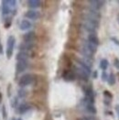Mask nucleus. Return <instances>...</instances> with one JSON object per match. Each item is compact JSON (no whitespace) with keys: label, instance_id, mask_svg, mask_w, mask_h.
Returning <instances> with one entry per match:
<instances>
[{"label":"nucleus","instance_id":"nucleus-1","mask_svg":"<svg viewBox=\"0 0 119 120\" xmlns=\"http://www.w3.org/2000/svg\"><path fill=\"white\" fill-rule=\"evenodd\" d=\"M33 85H34V92L46 94L47 89H48V82H47L46 78L44 76L36 74Z\"/></svg>","mask_w":119,"mask_h":120},{"label":"nucleus","instance_id":"nucleus-2","mask_svg":"<svg viewBox=\"0 0 119 120\" xmlns=\"http://www.w3.org/2000/svg\"><path fill=\"white\" fill-rule=\"evenodd\" d=\"M71 44H75L80 38V27L78 24L72 22L68 31Z\"/></svg>","mask_w":119,"mask_h":120},{"label":"nucleus","instance_id":"nucleus-3","mask_svg":"<svg viewBox=\"0 0 119 120\" xmlns=\"http://www.w3.org/2000/svg\"><path fill=\"white\" fill-rule=\"evenodd\" d=\"M35 77H36V74H33V73H25L23 74L19 80V84L21 87H26V86H29L30 84H32L35 81Z\"/></svg>","mask_w":119,"mask_h":120},{"label":"nucleus","instance_id":"nucleus-4","mask_svg":"<svg viewBox=\"0 0 119 120\" xmlns=\"http://www.w3.org/2000/svg\"><path fill=\"white\" fill-rule=\"evenodd\" d=\"M60 67L62 69V71L71 70L72 62H71V58L69 56H67V55H63L62 56V58L60 59Z\"/></svg>","mask_w":119,"mask_h":120},{"label":"nucleus","instance_id":"nucleus-5","mask_svg":"<svg viewBox=\"0 0 119 120\" xmlns=\"http://www.w3.org/2000/svg\"><path fill=\"white\" fill-rule=\"evenodd\" d=\"M73 71H74V72L76 74V77H79L80 79H82V80L83 81L88 80L90 74L86 71H84L82 68H81L79 65H77L76 67H74V70Z\"/></svg>","mask_w":119,"mask_h":120},{"label":"nucleus","instance_id":"nucleus-6","mask_svg":"<svg viewBox=\"0 0 119 120\" xmlns=\"http://www.w3.org/2000/svg\"><path fill=\"white\" fill-rule=\"evenodd\" d=\"M16 44V39L13 36H10L7 39V58H10L13 54V50Z\"/></svg>","mask_w":119,"mask_h":120},{"label":"nucleus","instance_id":"nucleus-7","mask_svg":"<svg viewBox=\"0 0 119 120\" xmlns=\"http://www.w3.org/2000/svg\"><path fill=\"white\" fill-rule=\"evenodd\" d=\"M62 78L67 82H73L76 79V74L73 70H68L62 71Z\"/></svg>","mask_w":119,"mask_h":120},{"label":"nucleus","instance_id":"nucleus-8","mask_svg":"<svg viewBox=\"0 0 119 120\" xmlns=\"http://www.w3.org/2000/svg\"><path fill=\"white\" fill-rule=\"evenodd\" d=\"M29 66V62L26 61V60H20V61H18L17 64H16V71L17 73H21L23 71L27 70Z\"/></svg>","mask_w":119,"mask_h":120},{"label":"nucleus","instance_id":"nucleus-9","mask_svg":"<svg viewBox=\"0 0 119 120\" xmlns=\"http://www.w3.org/2000/svg\"><path fill=\"white\" fill-rule=\"evenodd\" d=\"M36 39H37V34L33 31H30L23 36L24 42H27V43H34Z\"/></svg>","mask_w":119,"mask_h":120},{"label":"nucleus","instance_id":"nucleus-10","mask_svg":"<svg viewBox=\"0 0 119 120\" xmlns=\"http://www.w3.org/2000/svg\"><path fill=\"white\" fill-rule=\"evenodd\" d=\"M25 16L29 19H32V20H36L38 19H40V13L37 10L34 9H30L29 11H27V13L25 14Z\"/></svg>","mask_w":119,"mask_h":120},{"label":"nucleus","instance_id":"nucleus-11","mask_svg":"<svg viewBox=\"0 0 119 120\" xmlns=\"http://www.w3.org/2000/svg\"><path fill=\"white\" fill-rule=\"evenodd\" d=\"M10 3L9 1H3L2 2V14L4 16L8 15L10 12Z\"/></svg>","mask_w":119,"mask_h":120},{"label":"nucleus","instance_id":"nucleus-12","mask_svg":"<svg viewBox=\"0 0 119 120\" xmlns=\"http://www.w3.org/2000/svg\"><path fill=\"white\" fill-rule=\"evenodd\" d=\"M32 28V24L30 20L28 19H24L21 21L19 25V29L21 30H29Z\"/></svg>","mask_w":119,"mask_h":120},{"label":"nucleus","instance_id":"nucleus-13","mask_svg":"<svg viewBox=\"0 0 119 120\" xmlns=\"http://www.w3.org/2000/svg\"><path fill=\"white\" fill-rule=\"evenodd\" d=\"M82 46H83L84 48H86V49L89 50L91 53H93V54H94L96 50H97V46H95V45L90 43L88 40L85 41V42H83V45H82Z\"/></svg>","mask_w":119,"mask_h":120},{"label":"nucleus","instance_id":"nucleus-14","mask_svg":"<svg viewBox=\"0 0 119 120\" xmlns=\"http://www.w3.org/2000/svg\"><path fill=\"white\" fill-rule=\"evenodd\" d=\"M88 41H89L90 43L95 45V46H98L100 42L99 39H98V37L96 36L95 33H91V34H89V36H88Z\"/></svg>","mask_w":119,"mask_h":120},{"label":"nucleus","instance_id":"nucleus-15","mask_svg":"<svg viewBox=\"0 0 119 120\" xmlns=\"http://www.w3.org/2000/svg\"><path fill=\"white\" fill-rule=\"evenodd\" d=\"M89 3H90V5H91V8L95 9V10H99L100 8H102L103 4H104V2H103V1H98V0L89 1Z\"/></svg>","mask_w":119,"mask_h":120},{"label":"nucleus","instance_id":"nucleus-16","mask_svg":"<svg viewBox=\"0 0 119 120\" xmlns=\"http://www.w3.org/2000/svg\"><path fill=\"white\" fill-rule=\"evenodd\" d=\"M29 53L26 52V51H19L18 54H17V60L20 61V60H26L28 61L29 60Z\"/></svg>","mask_w":119,"mask_h":120},{"label":"nucleus","instance_id":"nucleus-17","mask_svg":"<svg viewBox=\"0 0 119 120\" xmlns=\"http://www.w3.org/2000/svg\"><path fill=\"white\" fill-rule=\"evenodd\" d=\"M30 110V105L28 104V103H24V104H21L19 108H18V111L19 114H25L27 113L28 111Z\"/></svg>","mask_w":119,"mask_h":120},{"label":"nucleus","instance_id":"nucleus-18","mask_svg":"<svg viewBox=\"0 0 119 120\" xmlns=\"http://www.w3.org/2000/svg\"><path fill=\"white\" fill-rule=\"evenodd\" d=\"M41 4H42V2L40 1V0H30V1H28L29 7L30 8H33L34 10H35V8H40L41 6Z\"/></svg>","mask_w":119,"mask_h":120},{"label":"nucleus","instance_id":"nucleus-19","mask_svg":"<svg viewBox=\"0 0 119 120\" xmlns=\"http://www.w3.org/2000/svg\"><path fill=\"white\" fill-rule=\"evenodd\" d=\"M84 104H85V107H86L87 111H89L90 113H92V114H95V113H96V109H95V107H94L93 104L85 103V102H84Z\"/></svg>","mask_w":119,"mask_h":120},{"label":"nucleus","instance_id":"nucleus-20","mask_svg":"<svg viewBox=\"0 0 119 120\" xmlns=\"http://www.w3.org/2000/svg\"><path fill=\"white\" fill-rule=\"evenodd\" d=\"M108 65H109V62H108V60H105V59H103L100 61V68L102 70H106L108 68Z\"/></svg>","mask_w":119,"mask_h":120},{"label":"nucleus","instance_id":"nucleus-21","mask_svg":"<svg viewBox=\"0 0 119 120\" xmlns=\"http://www.w3.org/2000/svg\"><path fill=\"white\" fill-rule=\"evenodd\" d=\"M107 81H108V83H109L110 85H114L115 83V75L113 73H111L108 76V78H107Z\"/></svg>","mask_w":119,"mask_h":120},{"label":"nucleus","instance_id":"nucleus-22","mask_svg":"<svg viewBox=\"0 0 119 120\" xmlns=\"http://www.w3.org/2000/svg\"><path fill=\"white\" fill-rule=\"evenodd\" d=\"M80 120H97L95 117H93V116H83V117H82Z\"/></svg>","mask_w":119,"mask_h":120},{"label":"nucleus","instance_id":"nucleus-23","mask_svg":"<svg viewBox=\"0 0 119 120\" xmlns=\"http://www.w3.org/2000/svg\"><path fill=\"white\" fill-rule=\"evenodd\" d=\"M114 65L117 70H119V59H115L114 60Z\"/></svg>","mask_w":119,"mask_h":120},{"label":"nucleus","instance_id":"nucleus-24","mask_svg":"<svg viewBox=\"0 0 119 120\" xmlns=\"http://www.w3.org/2000/svg\"><path fill=\"white\" fill-rule=\"evenodd\" d=\"M2 113L4 114V117H7V111H6V107L5 106L2 107Z\"/></svg>","mask_w":119,"mask_h":120},{"label":"nucleus","instance_id":"nucleus-25","mask_svg":"<svg viewBox=\"0 0 119 120\" xmlns=\"http://www.w3.org/2000/svg\"><path fill=\"white\" fill-rule=\"evenodd\" d=\"M103 78H104V81H106V80H107V78H106V73H105V71H104V73H103Z\"/></svg>","mask_w":119,"mask_h":120},{"label":"nucleus","instance_id":"nucleus-26","mask_svg":"<svg viewBox=\"0 0 119 120\" xmlns=\"http://www.w3.org/2000/svg\"><path fill=\"white\" fill-rule=\"evenodd\" d=\"M45 120H52V118H51V116H50L48 115V116L45 117Z\"/></svg>","mask_w":119,"mask_h":120},{"label":"nucleus","instance_id":"nucleus-27","mask_svg":"<svg viewBox=\"0 0 119 120\" xmlns=\"http://www.w3.org/2000/svg\"><path fill=\"white\" fill-rule=\"evenodd\" d=\"M2 50H3V49H2V47H1V43H0V53H2Z\"/></svg>","mask_w":119,"mask_h":120},{"label":"nucleus","instance_id":"nucleus-28","mask_svg":"<svg viewBox=\"0 0 119 120\" xmlns=\"http://www.w3.org/2000/svg\"><path fill=\"white\" fill-rule=\"evenodd\" d=\"M117 21H118V23H119V15H118V17H117Z\"/></svg>","mask_w":119,"mask_h":120},{"label":"nucleus","instance_id":"nucleus-29","mask_svg":"<svg viewBox=\"0 0 119 120\" xmlns=\"http://www.w3.org/2000/svg\"><path fill=\"white\" fill-rule=\"evenodd\" d=\"M17 120H22V119H20V118H19V119H17Z\"/></svg>","mask_w":119,"mask_h":120}]
</instances>
